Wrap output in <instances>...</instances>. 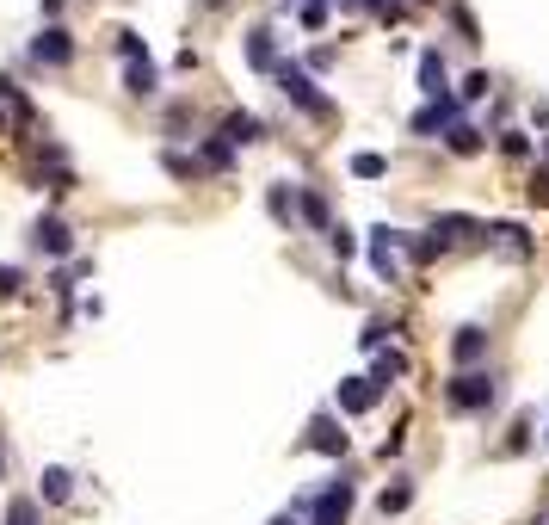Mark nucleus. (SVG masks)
Returning a JSON list of instances; mask_svg holds the SVG:
<instances>
[{"label":"nucleus","instance_id":"423d86ee","mask_svg":"<svg viewBox=\"0 0 549 525\" xmlns=\"http://www.w3.org/2000/svg\"><path fill=\"white\" fill-rule=\"evenodd\" d=\"M451 124H463V99H457V93H451V99H426L420 112H414V130H420V136L451 130Z\"/></svg>","mask_w":549,"mask_h":525},{"label":"nucleus","instance_id":"f03ea898","mask_svg":"<svg viewBox=\"0 0 549 525\" xmlns=\"http://www.w3.org/2000/svg\"><path fill=\"white\" fill-rule=\"evenodd\" d=\"M494 396H500V377H494V371H457V377L445 383V402L463 408V414L494 408Z\"/></svg>","mask_w":549,"mask_h":525},{"label":"nucleus","instance_id":"6e6552de","mask_svg":"<svg viewBox=\"0 0 549 525\" xmlns=\"http://www.w3.org/2000/svg\"><path fill=\"white\" fill-rule=\"evenodd\" d=\"M309 451H327V458H346V433L334 414H315L309 420Z\"/></svg>","mask_w":549,"mask_h":525},{"label":"nucleus","instance_id":"f3484780","mask_svg":"<svg viewBox=\"0 0 549 525\" xmlns=\"http://www.w3.org/2000/svg\"><path fill=\"white\" fill-rule=\"evenodd\" d=\"M297 210H303V223H315L321 235H327V229H334V217H327V198H321L315 186H303V192H297Z\"/></svg>","mask_w":549,"mask_h":525},{"label":"nucleus","instance_id":"f257e3e1","mask_svg":"<svg viewBox=\"0 0 549 525\" xmlns=\"http://www.w3.org/2000/svg\"><path fill=\"white\" fill-rule=\"evenodd\" d=\"M272 81H278V93H284L290 105H303L309 118H334V99L315 87V75H309L303 62H278V75H272Z\"/></svg>","mask_w":549,"mask_h":525},{"label":"nucleus","instance_id":"7c9ffc66","mask_svg":"<svg viewBox=\"0 0 549 525\" xmlns=\"http://www.w3.org/2000/svg\"><path fill=\"white\" fill-rule=\"evenodd\" d=\"M371 353H383V340H389V322H364V334H358Z\"/></svg>","mask_w":549,"mask_h":525},{"label":"nucleus","instance_id":"b1692460","mask_svg":"<svg viewBox=\"0 0 549 525\" xmlns=\"http://www.w3.org/2000/svg\"><path fill=\"white\" fill-rule=\"evenodd\" d=\"M352 173H358V180H383V173H389V161L364 149V155H352Z\"/></svg>","mask_w":549,"mask_h":525},{"label":"nucleus","instance_id":"ddd939ff","mask_svg":"<svg viewBox=\"0 0 549 525\" xmlns=\"http://www.w3.org/2000/svg\"><path fill=\"white\" fill-rule=\"evenodd\" d=\"M420 93H426V99H451V87H445V56H438V50L420 56Z\"/></svg>","mask_w":549,"mask_h":525},{"label":"nucleus","instance_id":"a19ab883","mask_svg":"<svg viewBox=\"0 0 549 525\" xmlns=\"http://www.w3.org/2000/svg\"><path fill=\"white\" fill-rule=\"evenodd\" d=\"M537 525H549V513H543V519H537Z\"/></svg>","mask_w":549,"mask_h":525},{"label":"nucleus","instance_id":"58836bf2","mask_svg":"<svg viewBox=\"0 0 549 525\" xmlns=\"http://www.w3.org/2000/svg\"><path fill=\"white\" fill-rule=\"evenodd\" d=\"M0 136H7V112H0Z\"/></svg>","mask_w":549,"mask_h":525},{"label":"nucleus","instance_id":"bb28decb","mask_svg":"<svg viewBox=\"0 0 549 525\" xmlns=\"http://www.w3.org/2000/svg\"><path fill=\"white\" fill-rule=\"evenodd\" d=\"M7 525H38V501H25V495H19V501L7 507Z\"/></svg>","mask_w":549,"mask_h":525},{"label":"nucleus","instance_id":"c756f323","mask_svg":"<svg viewBox=\"0 0 549 525\" xmlns=\"http://www.w3.org/2000/svg\"><path fill=\"white\" fill-rule=\"evenodd\" d=\"M525 192H531V204H543V210H549V167H537V173H531V186H525Z\"/></svg>","mask_w":549,"mask_h":525},{"label":"nucleus","instance_id":"393cba45","mask_svg":"<svg viewBox=\"0 0 549 525\" xmlns=\"http://www.w3.org/2000/svg\"><path fill=\"white\" fill-rule=\"evenodd\" d=\"M327 248H334V254H340V260H352V254H358V235H352V229H340V223H334V229H327Z\"/></svg>","mask_w":549,"mask_h":525},{"label":"nucleus","instance_id":"ea45409f","mask_svg":"<svg viewBox=\"0 0 549 525\" xmlns=\"http://www.w3.org/2000/svg\"><path fill=\"white\" fill-rule=\"evenodd\" d=\"M543 155H549V136H543Z\"/></svg>","mask_w":549,"mask_h":525},{"label":"nucleus","instance_id":"79ce46f5","mask_svg":"<svg viewBox=\"0 0 549 525\" xmlns=\"http://www.w3.org/2000/svg\"><path fill=\"white\" fill-rule=\"evenodd\" d=\"M0 464H7V458H0Z\"/></svg>","mask_w":549,"mask_h":525},{"label":"nucleus","instance_id":"4468645a","mask_svg":"<svg viewBox=\"0 0 549 525\" xmlns=\"http://www.w3.org/2000/svg\"><path fill=\"white\" fill-rule=\"evenodd\" d=\"M124 87H130L136 99H149V93L161 87V68H155L149 56H142V62H124Z\"/></svg>","mask_w":549,"mask_h":525},{"label":"nucleus","instance_id":"1a4fd4ad","mask_svg":"<svg viewBox=\"0 0 549 525\" xmlns=\"http://www.w3.org/2000/svg\"><path fill=\"white\" fill-rule=\"evenodd\" d=\"M247 62L260 68V75H278V38H272V25H253L247 31Z\"/></svg>","mask_w":549,"mask_h":525},{"label":"nucleus","instance_id":"473e14b6","mask_svg":"<svg viewBox=\"0 0 549 525\" xmlns=\"http://www.w3.org/2000/svg\"><path fill=\"white\" fill-rule=\"evenodd\" d=\"M500 149H506V155H531V136H519V130H506V136H500Z\"/></svg>","mask_w":549,"mask_h":525},{"label":"nucleus","instance_id":"0eeeda50","mask_svg":"<svg viewBox=\"0 0 549 525\" xmlns=\"http://www.w3.org/2000/svg\"><path fill=\"white\" fill-rule=\"evenodd\" d=\"M31 241H38L44 254H56V260H62V254H75V229H68L62 217H38V229H31Z\"/></svg>","mask_w":549,"mask_h":525},{"label":"nucleus","instance_id":"cd10ccee","mask_svg":"<svg viewBox=\"0 0 549 525\" xmlns=\"http://www.w3.org/2000/svg\"><path fill=\"white\" fill-rule=\"evenodd\" d=\"M167 173H173V180H192L198 161H192V155H179V149H167Z\"/></svg>","mask_w":549,"mask_h":525},{"label":"nucleus","instance_id":"c9c22d12","mask_svg":"<svg viewBox=\"0 0 549 525\" xmlns=\"http://www.w3.org/2000/svg\"><path fill=\"white\" fill-rule=\"evenodd\" d=\"M297 519H303V513H278V519H272V525H297Z\"/></svg>","mask_w":549,"mask_h":525},{"label":"nucleus","instance_id":"dca6fc26","mask_svg":"<svg viewBox=\"0 0 549 525\" xmlns=\"http://www.w3.org/2000/svg\"><path fill=\"white\" fill-rule=\"evenodd\" d=\"M482 235H494L506 254H531V229H525V223H488Z\"/></svg>","mask_w":549,"mask_h":525},{"label":"nucleus","instance_id":"6ab92c4d","mask_svg":"<svg viewBox=\"0 0 549 525\" xmlns=\"http://www.w3.org/2000/svg\"><path fill=\"white\" fill-rule=\"evenodd\" d=\"M395 377H408V353H377V371H371V383H377V390H389Z\"/></svg>","mask_w":549,"mask_h":525},{"label":"nucleus","instance_id":"7ed1b4c3","mask_svg":"<svg viewBox=\"0 0 549 525\" xmlns=\"http://www.w3.org/2000/svg\"><path fill=\"white\" fill-rule=\"evenodd\" d=\"M401 254H414V235L408 229H389V223H377L371 229V266H377V278H401Z\"/></svg>","mask_w":549,"mask_h":525},{"label":"nucleus","instance_id":"39448f33","mask_svg":"<svg viewBox=\"0 0 549 525\" xmlns=\"http://www.w3.org/2000/svg\"><path fill=\"white\" fill-rule=\"evenodd\" d=\"M31 62H44V68H68V62H75V38H68V31L50 19L38 38H31Z\"/></svg>","mask_w":549,"mask_h":525},{"label":"nucleus","instance_id":"72a5a7b5","mask_svg":"<svg viewBox=\"0 0 549 525\" xmlns=\"http://www.w3.org/2000/svg\"><path fill=\"white\" fill-rule=\"evenodd\" d=\"M451 25L463 31V38H475V13H469V7H451Z\"/></svg>","mask_w":549,"mask_h":525},{"label":"nucleus","instance_id":"9d476101","mask_svg":"<svg viewBox=\"0 0 549 525\" xmlns=\"http://www.w3.org/2000/svg\"><path fill=\"white\" fill-rule=\"evenodd\" d=\"M377 396H383V390H377L371 377H346V383H340V408H346V414H371Z\"/></svg>","mask_w":549,"mask_h":525},{"label":"nucleus","instance_id":"4c0bfd02","mask_svg":"<svg viewBox=\"0 0 549 525\" xmlns=\"http://www.w3.org/2000/svg\"><path fill=\"white\" fill-rule=\"evenodd\" d=\"M56 7H62V0H44V13H56Z\"/></svg>","mask_w":549,"mask_h":525},{"label":"nucleus","instance_id":"5701e85b","mask_svg":"<svg viewBox=\"0 0 549 525\" xmlns=\"http://www.w3.org/2000/svg\"><path fill=\"white\" fill-rule=\"evenodd\" d=\"M414 507V482H395V488H383V513H408Z\"/></svg>","mask_w":549,"mask_h":525},{"label":"nucleus","instance_id":"4be33fe9","mask_svg":"<svg viewBox=\"0 0 549 525\" xmlns=\"http://www.w3.org/2000/svg\"><path fill=\"white\" fill-rule=\"evenodd\" d=\"M112 38H118V56H124V62H142V56H149V44H142V31H130V25H118Z\"/></svg>","mask_w":549,"mask_h":525},{"label":"nucleus","instance_id":"a878e982","mask_svg":"<svg viewBox=\"0 0 549 525\" xmlns=\"http://www.w3.org/2000/svg\"><path fill=\"white\" fill-rule=\"evenodd\" d=\"M488 87H494V81H488V68H475V75L463 81V93H457V99H463V105H475V99H488Z\"/></svg>","mask_w":549,"mask_h":525},{"label":"nucleus","instance_id":"f704fd0d","mask_svg":"<svg viewBox=\"0 0 549 525\" xmlns=\"http://www.w3.org/2000/svg\"><path fill=\"white\" fill-rule=\"evenodd\" d=\"M371 7H377V19H395V13H401V0H371Z\"/></svg>","mask_w":549,"mask_h":525},{"label":"nucleus","instance_id":"2eb2a0df","mask_svg":"<svg viewBox=\"0 0 549 525\" xmlns=\"http://www.w3.org/2000/svg\"><path fill=\"white\" fill-rule=\"evenodd\" d=\"M451 353H457V365H475V359H482L488 353V328H457V340H451Z\"/></svg>","mask_w":549,"mask_h":525},{"label":"nucleus","instance_id":"aec40b11","mask_svg":"<svg viewBox=\"0 0 549 525\" xmlns=\"http://www.w3.org/2000/svg\"><path fill=\"white\" fill-rule=\"evenodd\" d=\"M445 143H451V155H475V149H482V130H475V124H451Z\"/></svg>","mask_w":549,"mask_h":525},{"label":"nucleus","instance_id":"e433bc0d","mask_svg":"<svg viewBox=\"0 0 549 525\" xmlns=\"http://www.w3.org/2000/svg\"><path fill=\"white\" fill-rule=\"evenodd\" d=\"M340 7H371V0H340Z\"/></svg>","mask_w":549,"mask_h":525},{"label":"nucleus","instance_id":"412c9836","mask_svg":"<svg viewBox=\"0 0 549 525\" xmlns=\"http://www.w3.org/2000/svg\"><path fill=\"white\" fill-rule=\"evenodd\" d=\"M68 495H75V476H68V470H44V501L62 507Z\"/></svg>","mask_w":549,"mask_h":525},{"label":"nucleus","instance_id":"2f4dec72","mask_svg":"<svg viewBox=\"0 0 549 525\" xmlns=\"http://www.w3.org/2000/svg\"><path fill=\"white\" fill-rule=\"evenodd\" d=\"M303 25H309V31L327 25V0H303Z\"/></svg>","mask_w":549,"mask_h":525},{"label":"nucleus","instance_id":"a211bd4d","mask_svg":"<svg viewBox=\"0 0 549 525\" xmlns=\"http://www.w3.org/2000/svg\"><path fill=\"white\" fill-rule=\"evenodd\" d=\"M235 161V143H229V136H210V143L198 149V167H210V173H223Z\"/></svg>","mask_w":549,"mask_h":525},{"label":"nucleus","instance_id":"c85d7f7f","mask_svg":"<svg viewBox=\"0 0 549 525\" xmlns=\"http://www.w3.org/2000/svg\"><path fill=\"white\" fill-rule=\"evenodd\" d=\"M25 291V272L19 266H0V297H19Z\"/></svg>","mask_w":549,"mask_h":525},{"label":"nucleus","instance_id":"9b49d317","mask_svg":"<svg viewBox=\"0 0 549 525\" xmlns=\"http://www.w3.org/2000/svg\"><path fill=\"white\" fill-rule=\"evenodd\" d=\"M223 136H229L235 149H247V143H266V124L253 118V112H229V118H223Z\"/></svg>","mask_w":549,"mask_h":525},{"label":"nucleus","instance_id":"20e7f679","mask_svg":"<svg viewBox=\"0 0 549 525\" xmlns=\"http://www.w3.org/2000/svg\"><path fill=\"white\" fill-rule=\"evenodd\" d=\"M290 513H303V519H315V525H346V513H352V482H327L315 501H297Z\"/></svg>","mask_w":549,"mask_h":525},{"label":"nucleus","instance_id":"f8f14e48","mask_svg":"<svg viewBox=\"0 0 549 525\" xmlns=\"http://www.w3.org/2000/svg\"><path fill=\"white\" fill-rule=\"evenodd\" d=\"M426 235H438V241L451 248V241H463V235H482V223L463 217V210H445V217H432V229H426Z\"/></svg>","mask_w":549,"mask_h":525}]
</instances>
